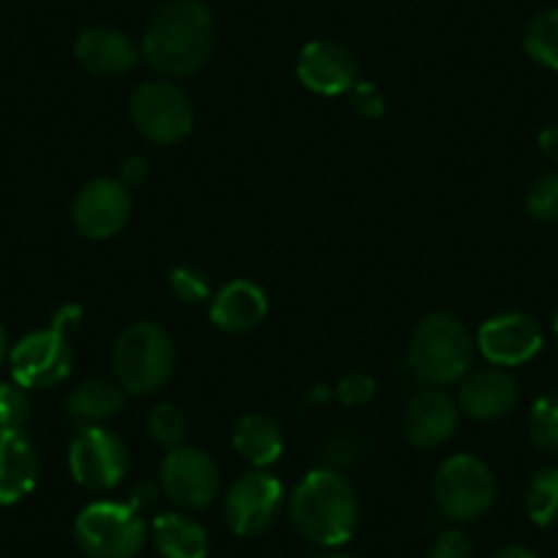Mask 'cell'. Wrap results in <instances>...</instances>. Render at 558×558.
Returning <instances> with one entry per match:
<instances>
[{
	"mask_svg": "<svg viewBox=\"0 0 558 558\" xmlns=\"http://www.w3.org/2000/svg\"><path fill=\"white\" fill-rule=\"evenodd\" d=\"M214 50V17L203 0H170L148 20L140 58L168 80L201 72Z\"/></svg>",
	"mask_w": 558,
	"mask_h": 558,
	"instance_id": "cell-1",
	"label": "cell"
},
{
	"mask_svg": "<svg viewBox=\"0 0 558 558\" xmlns=\"http://www.w3.org/2000/svg\"><path fill=\"white\" fill-rule=\"evenodd\" d=\"M288 514L299 534L318 547H340L359 525V496L345 474L313 469L288 498Z\"/></svg>",
	"mask_w": 558,
	"mask_h": 558,
	"instance_id": "cell-2",
	"label": "cell"
},
{
	"mask_svg": "<svg viewBox=\"0 0 558 558\" xmlns=\"http://www.w3.org/2000/svg\"><path fill=\"white\" fill-rule=\"evenodd\" d=\"M476 340L469 326L449 313H430L418 320L408 342V369L427 386H452L474 367Z\"/></svg>",
	"mask_w": 558,
	"mask_h": 558,
	"instance_id": "cell-3",
	"label": "cell"
},
{
	"mask_svg": "<svg viewBox=\"0 0 558 558\" xmlns=\"http://www.w3.org/2000/svg\"><path fill=\"white\" fill-rule=\"evenodd\" d=\"M175 367V345L168 329L154 320H134L112 345V373L118 386L132 397H148L162 389Z\"/></svg>",
	"mask_w": 558,
	"mask_h": 558,
	"instance_id": "cell-4",
	"label": "cell"
},
{
	"mask_svg": "<svg viewBox=\"0 0 558 558\" xmlns=\"http://www.w3.org/2000/svg\"><path fill=\"white\" fill-rule=\"evenodd\" d=\"M83 310L69 304L56 315L50 329L23 337L9 353V367L23 389H52L69 378L74 351L69 345V331L80 324Z\"/></svg>",
	"mask_w": 558,
	"mask_h": 558,
	"instance_id": "cell-5",
	"label": "cell"
},
{
	"mask_svg": "<svg viewBox=\"0 0 558 558\" xmlns=\"http://www.w3.org/2000/svg\"><path fill=\"white\" fill-rule=\"evenodd\" d=\"M148 525L129 504L94 501L74 518V542L88 558H137Z\"/></svg>",
	"mask_w": 558,
	"mask_h": 558,
	"instance_id": "cell-6",
	"label": "cell"
},
{
	"mask_svg": "<svg viewBox=\"0 0 558 558\" xmlns=\"http://www.w3.org/2000/svg\"><path fill=\"white\" fill-rule=\"evenodd\" d=\"M129 116L137 132L154 146H179L195 126V107L179 83L168 77L137 85L129 101Z\"/></svg>",
	"mask_w": 558,
	"mask_h": 558,
	"instance_id": "cell-7",
	"label": "cell"
},
{
	"mask_svg": "<svg viewBox=\"0 0 558 558\" xmlns=\"http://www.w3.org/2000/svg\"><path fill=\"white\" fill-rule=\"evenodd\" d=\"M433 498L444 518L471 523L487 514L496 501V480L485 460L460 452L444 460L433 476Z\"/></svg>",
	"mask_w": 558,
	"mask_h": 558,
	"instance_id": "cell-8",
	"label": "cell"
},
{
	"mask_svg": "<svg viewBox=\"0 0 558 558\" xmlns=\"http://www.w3.org/2000/svg\"><path fill=\"white\" fill-rule=\"evenodd\" d=\"M286 507V487L266 469L241 474L225 496V523L235 536H260L274 529Z\"/></svg>",
	"mask_w": 558,
	"mask_h": 558,
	"instance_id": "cell-9",
	"label": "cell"
},
{
	"mask_svg": "<svg viewBox=\"0 0 558 558\" xmlns=\"http://www.w3.org/2000/svg\"><path fill=\"white\" fill-rule=\"evenodd\" d=\"M69 471L85 490H112L129 471L126 444L101 425L83 427L69 447Z\"/></svg>",
	"mask_w": 558,
	"mask_h": 558,
	"instance_id": "cell-10",
	"label": "cell"
},
{
	"mask_svg": "<svg viewBox=\"0 0 558 558\" xmlns=\"http://www.w3.org/2000/svg\"><path fill=\"white\" fill-rule=\"evenodd\" d=\"M159 487L181 509H206L219 496V465L197 447L168 449L159 465Z\"/></svg>",
	"mask_w": 558,
	"mask_h": 558,
	"instance_id": "cell-11",
	"label": "cell"
},
{
	"mask_svg": "<svg viewBox=\"0 0 558 558\" xmlns=\"http://www.w3.org/2000/svg\"><path fill=\"white\" fill-rule=\"evenodd\" d=\"M132 217V195L118 179H94L72 203V222L80 235L107 241L121 233Z\"/></svg>",
	"mask_w": 558,
	"mask_h": 558,
	"instance_id": "cell-12",
	"label": "cell"
},
{
	"mask_svg": "<svg viewBox=\"0 0 558 558\" xmlns=\"http://www.w3.org/2000/svg\"><path fill=\"white\" fill-rule=\"evenodd\" d=\"M474 340L485 362L501 369L529 364L545 345L539 324L525 313L493 315L480 326Z\"/></svg>",
	"mask_w": 558,
	"mask_h": 558,
	"instance_id": "cell-13",
	"label": "cell"
},
{
	"mask_svg": "<svg viewBox=\"0 0 558 558\" xmlns=\"http://www.w3.org/2000/svg\"><path fill=\"white\" fill-rule=\"evenodd\" d=\"M356 56L345 45L331 39H315L302 47L296 61V77L307 90L318 96H342L351 94L359 83Z\"/></svg>",
	"mask_w": 558,
	"mask_h": 558,
	"instance_id": "cell-14",
	"label": "cell"
},
{
	"mask_svg": "<svg viewBox=\"0 0 558 558\" xmlns=\"http://www.w3.org/2000/svg\"><path fill=\"white\" fill-rule=\"evenodd\" d=\"M460 422V405L444 389L427 386L411 397L402 413V433L418 449H436L454 436Z\"/></svg>",
	"mask_w": 558,
	"mask_h": 558,
	"instance_id": "cell-15",
	"label": "cell"
},
{
	"mask_svg": "<svg viewBox=\"0 0 558 558\" xmlns=\"http://www.w3.org/2000/svg\"><path fill=\"white\" fill-rule=\"evenodd\" d=\"M74 58L94 77L116 80L134 72L140 61V47L123 31L110 25H94L74 41Z\"/></svg>",
	"mask_w": 558,
	"mask_h": 558,
	"instance_id": "cell-16",
	"label": "cell"
},
{
	"mask_svg": "<svg viewBox=\"0 0 558 558\" xmlns=\"http://www.w3.org/2000/svg\"><path fill=\"white\" fill-rule=\"evenodd\" d=\"M458 405L476 422H498L518 405V380L501 367L471 369L460 380Z\"/></svg>",
	"mask_w": 558,
	"mask_h": 558,
	"instance_id": "cell-17",
	"label": "cell"
},
{
	"mask_svg": "<svg viewBox=\"0 0 558 558\" xmlns=\"http://www.w3.org/2000/svg\"><path fill=\"white\" fill-rule=\"evenodd\" d=\"M211 324L228 335L255 331L268 315L266 291L250 279H230L228 286L214 293Z\"/></svg>",
	"mask_w": 558,
	"mask_h": 558,
	"instance_id": "cell-18",
	"label": "cell"
},
{
	"mask_svg": "<svg viewBox=\"0 0 558 558\" xmlns=\"http://www.w3.org/2000/svg\"><path fill=\"white\" fill-rule=\"evenodd\" d=\"M39 482V452L23 430H0V507L31 496Z\"/></svg>",
	"mask_w": 558,
	"mask_h": 558,
	"instance_id": "cell-19",
	"label": "cell"
},
{
	"mask_svg": "<svg viewBox=\"0 0 558 558\" xmlns=\"http://www.w3.org/2000/svg\"><path fill=\"white\" fill-rule=\"evenodd\" d=\"M233 449L255 469H268L286 452L282 427L263 411L244 413L233 427Z\"/></svg>",
	"mask_w": 558,
	"mask_h": 558,
	"instance_id": "cell-20",
	"label": "cell"
},
{
	"mask_svg": "<svg viewBox=\"0 0 558 558\" xmlns=\"http://www.w3.org/2000/svg\"><path fill=\"white\" fill-rule=\"evenodd\" d=\"M154 547L162 558H208L206 525L184 512H165L151 523Z\"/></svg>",
	"mask_w": 558,
	"mask_h": 558,
	"instance_id": "cell-21",
	"label": "cell"
},
{
	"mask_svg": "<svg viewBox=\"0 0 558 558\" xmlns=\"http://www.w3.org/2000/svg\"><path fill=\"white\" fill-rule=\"evenodd\" d=\"M126 402V391L118 386V380L88 378L74 386L66 397V411L74 422L85 427H94L118 416Z\"/></svg>",
	"mask_w": 558,
	"mask_h": 558,
	"instance_id": "cell-22",
	"label": "cell"
},
{
	"mask_svg": "<svg viewBox=\"0 0 558 558\" xmlns=\"http://www.w3.org/2000/svg\"><path fill=\"white\" fill-rule=\"evenodd\" d=\"M523 507L531 523L539 529L558 525V465H545L531 476L523 493Z\"/></svg>",
	"mask_w": 558,
	"mask_h": 558,
	"instance_id": "cell-23",
	"label": "cell"
},
{
	"mask_svg": "<svg viewBox=\"0 0 558 558\" xmlns=\"http://www.w3.org/2000/svg\"><path fill=\"white\" fill-rule=\"evenodd\" d=\"M525 56L558 74V7L536 14L523 34Z\"/></svg>",
	"mask_w": 558,
	"mask_h": 558,
	"instance_id": "cell-24",
	"label": "cell"
},
{
	"mask_svg": "<svg viewBox=\"0 0 558 558\" xmlns=\"http://www.w3.org/2000/svg\"><path fill=\"white\" fill-rule=\"evenodd\" d=\"M529 436L542 454L558 460V389L536 397L529 413Z\"/></svg>",
	"mask_w": 558,
	"mask_h": 558,
	"instance_id": "cell-25",
	"label": "cell"
},
{
	"mask_svg": "<svg viewBox=\"0 0 558 558\" xmlns=\"http://www.w3.org/2000/svg\"><path fill=\"white\" fill-rule=\"evenodd\" d=\"M148 433L165 449H175L186 438V413L175 402H159L148 413Z\"/></svg>",
	"mask_w": 558,
	"mask_h": 558,
	"instance_id": "cell-26",
	"label": "cell"
},
{
	"mask_svg": "<svg viewBox=\"0 0 558 558\" xmlns=\"http://www.w3.org/2000/svg\"><path fill=\"white\" fill-rule=\"evenodd\" d=\"M170 293L179 299L181 304H201L211 299V282H208V274L203 268L190 266H175L168 277Z\"/></svg>",
	"mask_w": 558,
	"mask_h": 558,
	"instance_id": "cell-27",
	"label": "cell"
},
{
	"mask_svg": "<svg viewBox=\"0 0 558 558\" xmlns=\"http://www.w3.org/2000/svg\"><path fill=\"white\" fill-rule=\"evenodd\" d=\"M525 211L536 222H558V170L539 175L525 195Z\"/></svg>",
	"mask_w": 558,
	"mask_h": 558,
	"instance_id": "cell-28",
	"label": "cell"
},
{
	"mask_svg": "<svg viewBox=\"0 0 558 558\" xmlns=\"http://www.w3.org/2000/svg\"><path fill=\"white\" fill-rule=\"evenodd\" d=\"M31 418L28 391L14 384H0V430H23Z\"/></svg>",
	"mask_w": 558,
	"mask_h": 558,
	"instance_id": "cell-29",
	"label": "cell"
},
{
	"mask_svg": "<svg viewBox=\"0 0 558 558\" xmlns=\"http://www.w3.org/2000/svg\"><path fill=\"white\" fill-rule=\"evenodd\" d=\"M351 110L362 121H378L386 112V99L378 85L356 83L351 88Z\"/></svg>",
	"mask_w": 558,
	"mask_h": 558,
	"instance_id": "cell-30",
	"label": "cell"
},
{
	"mask_svg": "<svg viewBox=\"0 0 558 558\" xmlns=\"http://www.w3.org/2000/svg\"><path fill=\"white\" fill-rule=\"evenodd\" d=\"M427 558H474V545H471V539L463 531L449 529L436 536Z\"/></svg>",
	"mask_w": 558,
	"mask_h": 558,
	"instance_id": "cell-31",
	"label": "cell"
},
{
	"mask_svg": "<svg viewBox=\"0 0 558 558\" xmlns=\"http://www.w3.org/2000/svg\"><path fill=\"white\" fill-rule=\"evenodd\" d=\"M375 389H378V386H375L373 375L351 373L337 384V397H340V402H345V405H364V402L373 400Z\"/></svg>",
	"mask_w": 558,
	"mask_h": 558,
	"instance_id": "cell-32",
	"label": "cell"
},
{
	"mask_svg": "<svg viewBox=\"0 0 558 558\" xmlns=\"http://www.w3.org/2000/svg\"><path fill=\"white\" fill-rule=\"evenodd\" d=\"M159 493H162V487L154 485V482L143 480V482H134L132 490H129V507L134 509V512H148V509L157 507L159 501Z\"/></svg>",
	"mask_w": 558,
	"mask_h": 558,
	"instance_id": "cell-33",
	"label": "cell"
},
{
	"mask_svg": "<svg viewBox=\"0 0 558 558\" xmlns=\"http://www.w3.org/2000/svg\"><path fill=\"white\" fill-rule=\"evenodd\" d=\"M148 173H151V168H148V162L143 157H126L121 162V168H118V181H121L123 186H143L148 181Z\"/></svg>",
	"mask_w": 558,
	"mask_h": 558,
	"instance_id": "cell-34",
	"label": "cell"
},
{
	"mask_svg": "<svg viewBox=\"0 0 558 558\" xmlns=\"http://www.w3.org/2000/svg\"><path fill=\"white\" fill-rule=\"evenodd\" d=\"M536 146H539L542 157H545L547 162L558 165V123H550V126L542 129L539 137H536Z\"/></svg>",
	"mask_w": 558,
	"mask_h": 558,
	"instance_id": "cell-35",
	"label": "cell"
},
{
	"mask_svg": "<svg viewBox=\"0 0 558 558\" xmlns=\"http://www.w3.org/2000/svg\"><path fill=\"white\" fill-rule=\"evenodd\" d=\"M493 558H539V556L523 545H507V547H501V550H498Z\"/></svg>",
	"mask_w": 558,
	"mask_h": 558,
	"instance_id": "cell-36",
	"label": "cell"
},
{
	"mask_svg": "<svg viewBox=\"0 0 558 558\" xmlns=\"http://www.w3.org/2000/svg\"><path fill=\"white\" fill-rule=\"evenodd\" d=\"M9 353H12V348H9V335L7 329L0 326V367L9 362Z\"/></svg>",
	"mask_w": 558,
	"mask_h": 558,
	"instance_id": "cell-37",
	"label": "cell"
},
{
	"mask_svg": "<svg viewBox=\"0 0 558 558\" xmlns=\"http://www.w3.org/2000/svg\"><path fill=\"white\" fill-rule=\"evenodd\" d=\"M320 558H362V556H356V553H340V550H335V553H324V556Z\"/></svg>",
	"mask_w": 558,
	"mask_h": 558,
	"instance_id": "cell-38",
	"label": "cell"
},
{
	"mask_svg": "<svg viewBox=\"0 0 558 558\" xmlns=\"http://www.w3.org/2000/svg\"><path fill=\"white\" fill-rule=\"evenodd\" d=\"M553 331H556V340H558V310L556 315H553Z\"/></svg>",
	"mask_w": 558,
	"mask_h": 558,
	"instance_id": "cell-39",
	"label": "cell"
}]
</instances>
